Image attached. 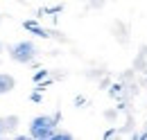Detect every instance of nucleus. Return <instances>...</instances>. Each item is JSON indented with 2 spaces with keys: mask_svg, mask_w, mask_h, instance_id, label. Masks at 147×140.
<instances>
[{
  "mask_svg": "<svg viewBox=\"0 0 147 140\" xmlns=\"http://www.w3.org/2000/svg\"><path fill=\"white\" fill-rule=\"evenodd\" d=\"M59 120H61V113L32 118V122H30V138H34V140H52L57 127H59Z\"/></svg>",
  "mask_w": 147,
  "mask_h": 140,
  "instance_id": "f257e3e1",
  "label": "nucleus"
},
{
  "mask_svg": "<svg viewBox=\"0 0 147 140\" xmlns=\"http://www.w3.org/2000/svg\"><path fill=\"white\" fill-rule=\"evenodd\" d=\"M7 54H9L11 61H16V63H23V66H25V63H32V61L36 59L38 48H36L34 41H18V43L9 45Z\"/></svg>",
  "mask_w": 147,
  "mask_h": 140,
  "instance_id": "f03ea898",
  "label": "nucleus"
},
{
  "mask_svg": "<svg viewBox=\"0 0 147 140\" xmlns=\"http://www.w3.org/2000/svg\"><path fill=\"white\" fill-rule=\"evenodd\" d=\"M16 88V79L9 72H0V95H7Z\"/></svg>",
  "mask_w": 147,
  "mask_h": 140,
  "instance_id": "7ed1b4c3",
  "label": "nucleus"
},
{
  "mask_svg": "<svg viewBox=\"0 0 147 140\" xmlns=\"http://www.w3.org/2000/svg\"><path fill=\"white\" fill-rule=\"evenodd\" d=\"M23 27H25L27 32H32L34 36H41V38H48V36H50V32H48V30H43L36 20H25V23H23Z\"/></svg>",
  "mask_w": 147,
  "mask_h": 140,
  "instance_id": "20e7f679",
  "label": "nucleus"
},
{
  "mask_svg": "<svg viewBox=\"0 0 147 140\" xmlns=\"http://www.w3.org/2000/svg\"><path fill=\"white\" fill-rule=\"evenodd\" d=\"M70 138H73L70 131H55V136H52V140H70Z\"/></svg>",
  "mask_w": 147,
  "mask_h": 140,
  "instance_id": "39448f33",
  "label": "nucleus"
},
{
  "mask_svg": "<svg viewBox=\"0 0 147 140\" xmlns=\"http://www.w3.org/2000/svg\"><path fill=\"white\" fill-rule=\"evenodd\" d=\"M48 77V70H38L36 75H34V81H41V79H45Z\"/></svg>",
  "mask_w": 147,
  "mask_h": 140,
  "instance_id": "423d86ee",
  "label": "nucleus"
},
{
  "mask_svg": "<svg viewBox=\"0 0 147 140\" xmlns=\"http://www.w3.org/2000/svg\"><path fill=\"white\" fill-rule=\"evenodd\" d=\"M30 100H32V102H41V90L32 93V95H30Z\"/></svg>",
  "mask_w": 147,
  "mask_h": 140,
  "instance_id": "0eeeda50",
  "label": "nucleus"
},
{
  "mask_svg": "<svg viewBox=\"0 0 147 140\" xmlns=\"http://www.w3.org/2000/svg\"><path fill=\"white\" fill-rule=\"evenodd\" d=\"M43 11H45V14H57V11H61V7L57 5V7H50V9H43Z\"/></svg>",
  "mask_w": 147,
  "mask_h": 140,
  "instance_id": "6e6552de",
  "label": "nucleus"
},
{
  "mask_svg": "<svg viewBox=\"0 0 147 140\" xmlns=\"http://www.w3.org/2000/svg\"><path fill=\"white\" fill-rule=\"evenodd\" d=\"M2 133H5V120H0V138H2Z\"/></svg>",
  "mask_w": 147,
  "mask_h": 140,
  "instance_id": "1a4fd4ad",
  "label": "nucleus"
},
{
  "mask_svg": "<svg viewBox=\"0 0 147 140\" xmlns=\"http://www.w3.org/2000/svg\"><path fill=\"white\" fill-rule=\"evenodd\" d=\"M0 52H2V45H0Z\"/></svg>",
  "mask_w": 147,
  "mask_h": 140,
  "instance_id": "9d476101",
  "label": "nucleus"
}]
</instances>
